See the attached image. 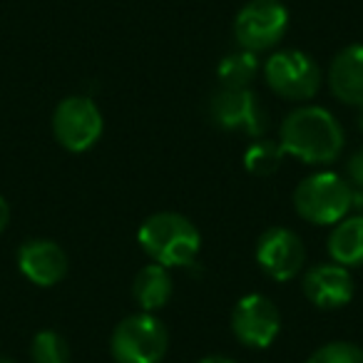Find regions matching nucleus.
<instances>
[{
  "instance_id": "nucleus-1",
  "label": "nucleus",
  "mask_w": 363,
  "mask_h": 363,
  "mask_svg": "<svg viewBox=\"0 0 363 363\" xmlns=\"http://www.w3.org/2000/svg\"><path fill=\"white\" fill-rule=\"evenodd\" d=\"M281 147L306 164H328L343 150V130L336 117L316 105L294 110L281 125Z\"/></svg>"
},
{
  "instance_id": "nucleus-2",
  "label": "nucleus",
  "mask_w": 363,
  "mask_h": 363,
  "mask_svg": "<svg viewBox=\"0 0 363 363\" xmlns=\"http://www.w3.org/2000/svg\"><path fill=\"white\" fill-rule=\"evenodd\" d=\"M137 239H140V247L147 252V257L167 269L192 264L199 254V247H202L199 229L187 217H182L177 212L152 214L142 224Z\"/></svg>"
},
{
  "instance_id": "nucleus-3",
  "label": "nucleus",
  "mask_w": 363,
  "mask_h": 363,
  "mask_svg": "<svg viewBox=\"0 0 363 363\" xmlns=\"http://www.w3.org/2000/svg\"><path fill=\"white\" fill-rule=\"evenodd\" d=\"M294 207L311 224H338L353 207V189L341 174L318 172L296 187Z\"/></svg>"
},
{
  "instance_id": "nucleus-4",
  "label": "nucleus",
  "mask_w": 363,
  "mask_h": 363,
  "mask_svg": "<svg viewBox=\"0 0 363 363\" xmlns=\"http://www.w3.org/2000/svg\"><path fill=\"white\" fill-rule=\"evenodd\" d=\"M167 328L152 313H135L115 326L110 351L117 363H160L167 353Z\"/></svg>"
},
{
  "instance_id": "nucleus-5",
  "label": "nucleus",
  "mask_w": 363,
  "mask_h": 363,
  "mask_svg": "<svg viewBox=\"0 0 363 363\" xmlns=\"http://www.w3.org/2000/svg\"><path fill=\"white\" fill-rule=\"evenodd\" d=\"M264 77L269 87L286 100H311L321 87L316 60L301 50L274 52L264 65Z\"/></svg>"
},
{
  "instance_id": "nucleus-6",
  "label": "nucleus",
  "mask_w": 363,
  "mask_h": 363,
  "mask_svg": "<svg viewBox=\"0 0 363 363\" xmlns=\"http://www.w3.org/2000/svg\"><path fill=\"white\" fill-rule=\"evenodd\" d=\"M286 26L289 13L279 0H252L234 21V38L244 50L262 52L281 40Z\"/></svg>"
},
{
  "instance_id": "nucleus-7",
  "label": "nucleus",
  "mask_w": 363,
  "mask_h": 363,
  "mask_svg": "<svg viewBox=\"0 0 363 363\" xmlns=\"http://www.w3.org/2000/svg\"><path fill=\"white\" fill-rule=\"evenodd\" d=\"M102 112L90 97H67L55 107L52 132L57 142L70 152H87L102 135Z\"/></svg>"
},
{
  "instance_id": "nucleus-8",
  "label": "nucleus",
  "mask_w": 363,
  "mask_h": 363,
  "mask_svg": "<svg viewBox=\"0 0 363 363\" xmlns=\"http://www.w3.org/2000/svg\"><path fill=\"white\" fill-rule=\"evenodd\" d=\"M209 117L229 132L259 137L267 130V110L249 87H219L209 100Z\"/></svg>"
},
{
  "instance_id": "nucleus-9",
  "label": "nucleus",
  "mask_w": 363,
  "mask_h": 363,
  "mask_svg": "<svg viewBox=\"0 0 363 363\" xmlns=\"http://www.w3.org/2000/svg\"><path fill=\"white\" fill-rule=\"evenodd\" d=\"M232 331L244 346L267 348L281 331V313L272 298L262 294H247L232 311Z\"/></svg>"
},
{
  "instance_id": "nucleus-10",
  "label": "nucleus",
  "mask_w": 363,
  "mask_h": 363,
  "mask_svg": "<svg viewBox=\"0 0 363 363\" xmlns=\"http://www.w3.org/2000/svg\"><path fill=\"white\" fill-rule=\"evenodd\" d=\"M303 244L296 232L286 227H274L262 234L257 244V262L277 281H289L303 267Z\"/></svg>"
},
{
  "instance_id": "nucleus-11",
  "label": "nucleus",
  "mask_w": 363,
  "mask_h": 363,
  "mask_svg": "<svg viewBox=\"0 0 363 363\" xmlns=\"http://www.w3.org/2000/svg\"><path fill=\"white\" fill-rule=\"evenodd\" d=\"M353 277L341 264H318L303 277V294L318 308H341L353 298Z\"/></svg>"
},
{
  "instance_id": "nucleus-12",
  "label": "nucleus",
  "mask_w": 363,
  "mask_h": 363,
  "mask_svg": "<svg viewBox=\"0 0 363 363\" xmlns=\"http://www.w3.org/2000/svg\"><path fill=\"white\" fill-rule=\"evenodd\" d=\"M18 267L35 286H55L67 274V254L50 239H30L18 249Z\"/></svg>"
},
{
  "instance_id": "nucleus-13",
  "label": "nucleus",
  "mask_w": 363,
  "mask_h": 363,
  "mask_svg": "<svg viewBox=\"0 0 363 363\" xmlns=\"http://www.w3.org/2000/svg\"><path fill=\"white\" fill-rule=\"evenodd\" d=\"M328 85L341 102L363 105V45H348L333 57Z\"/></svg>"
},
{
  "instance_id": "nucleus-14",
  "label": "nucleus",
  "mask_w": 363,
  "mask_h": 363,
  "mask_svg": "<svg viewBox=\"0 0 363 363\" xmlns=\"http://www.w3.org/2000/svg\"><path fill=\"white\" fill-rule=\"evenodd\" d=\"M172 289L174 286H172L169 269L162 267V264H147L135 277V284H132L135 301L140 303V308L145 313H152L164 306L172 298Z\"/></svg>"
},
{
  "instance_id": "nucleus-15",
  "label": "nucleus",
  "mask_w": 363,
  "mask_h": 363,
  "mask_svg": "<svg viewBox=\"0 0 363 363\" xmlns=\"http://www.w3.org/2000/svg\"><path fill=\"white\" fill-rule=\"evenodd\" d=\"M328 254L341 267L363 264V214L341 219L328 239Z\"/></svg>"
},
{
  "instance_id": "nucleus-16",
  "label": "nucleus",
  "mask_w": 363,
  "mask_h": 363,
  "mask_svg": "<svg viewBox=\"0 0 363 363\" xmlns=\"http://www.w3.org/2000/svg\"><path fill=\"white\" fill-rule=\"evenodd\" d=\"M259 72L257 52L252 50H237L229 52L217 67V75L222 80V87H249Z\"/></svg>"
},
{
  "instance_id": "nucleus-17",
  "label": "nucleus",
  "mask_w": 363,
  "mask_h": 363,
  "mask_svg": "<svg viewBox=\"0 0 363 363\" xmlns=\"http://www.w3.org/2000/svg\"><path fill=\"white\" fill-rule=\"evenodd\" d=\"M284 155H286V152H284L281 142L259 140L244 152V167L257 177H269L281 167Z\"/></svg>"
},
{
  "instance_id": "nucleus-18",
  "label": "nucleus",
  "mask_w": 363,
  "mask_h": 363,
  "mask_svg": "<svg viewBox=\"0 0 363 363\" xmlns=\"http://www.w3.org/2000/svg\"><path fill=\"white\" fill-rule=\"evenodd\" d=\"M33 363H70V348L57 331L35 333L30 346Z\"/></svg>"
},
{
  "instance_id": "nucleus-19",
  "label": "nucleus",
  "mask_w": 363,
  "mask_h": 363,
  "mask_svg": "<svg viewBox=\"0 0 363 363\" xmlns=\"http://www.w3.org/2000/svg\"><path fill=\"white\" fill-rule=\"evenodd\" d=\"M306 363H363V348L348 341H333L313 351Z\"/></svg>"
},
{
  "instance_id": "nucleus-20",
  "label": "nucleus",
  "mask_w": 363,
  "mask_h": 363,
  "mask_svg": "<svg viewBox=\"0 0 363 363\" xmlns=\"http://www.w3.org/2000/svg\"><path fill=\"white\" fill-rule=\"evenodd\" d=\"M348 179H351V184H356L358 189H363V150H358L356 155L348 160Z\"/></svg>"
},
{
  "instance_id": "nucleus-21",
  "label": "nucleus",
  "mask_w": 363,
  "mask_h": 363,
  "mask_svg": "<svg viewBox=\"0 0 363 363\" xmlns=\"http://www.w3.org/2000/svg\"><path fill=\"white\" fill-rule=\"evenodd\" d=\"M8 222H11V207H8V202L3 197H0V234L6 232Z\"/></svg>"
},
{
  "instance_id": "nucleus-22",
  "label": "nucleus",
  "mask_w": 363,
  "mask_h": 363,
  "mask_svg": "<svg viewBox=\"0 0 363 363\" xmlns=\"http://www.w3.org/2000/svg\"><path fill=\"white\" fill-rule=\"evenodd\" d=\"M197 363H237V361H234V358H227V356H207Z\"/></svg>"
},
{
  "instance_id": "nucleus-23",
  "label": "nucleus",
  "mask_w": 363,
  "mask_h": 363,
  "mask_svg": "<svg viewBox=\"0 0 363 363\" xmlns=\"http://www.w3.org/2000/svg\"><path fill=\"white\" fill-rule=\"evenodd\" d=\"M353 207H358L363 212V189H358V192H353Z\"/></svg>"
},
{
  "instance_id": "nucleus-24",
  "label": "nucleus",
  "mask_w": 363,
  "mask_h": 363,
  "mask_svg": "<svg viewBox=\"0 0 363 363\" xmlns=\"http://www.w3.org/2000/svg\"><path fill=\"white\" fill-rule=\"evenodd\" d=\"M356 125H358V130L363 132V105L358 107V117H356Z\"/></svg>"
},
{
  "instance_id": "nucleus-25",
  "label": "nucleus",
  "mask_w": 363,
  "mask_h": 363,
  "mask_svg": "<svg viewBox=\"0 0 363 363\" xmlns=\"http://www.w3.org/2000/svg\"><path fill=\"white\" fill-rule=\"evenodd\" d=\"M0 363H16V361H11V358H0Z\"/></svg>"
}]
</instances>
